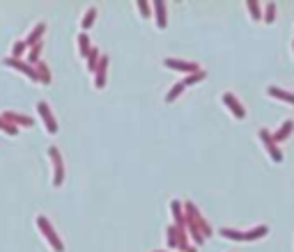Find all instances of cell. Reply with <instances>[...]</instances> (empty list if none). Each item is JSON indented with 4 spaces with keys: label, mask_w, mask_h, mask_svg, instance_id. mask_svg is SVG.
Returning a JSON list of instances; mask_svg holds the SVG:
<instances>
[{
    "label": "cell",
    "mask_w": 294,
    "mask_h": 252,
    "mask_svg": "<svg viewBox=\"0 0 294 252\" xmlns=\"http://www.w3.org/2000/svg\"><path fill=\"white\" fill-rule=\"evenodd\" d=\"M35 223H37V230L46 236V241H48V245H51L53 250H55V252H65V245H62L60 236L55 234V230L51 227V223H48V218H46V215H37V220H35Z\"/></svg>",
    "instance_id": "cell-1"
},
{
    "label": "cell",
    "mask_w": 294,
    "mask_h": 252,
    "mask_svg": "<svg viewBox=\"0 0 294 252\" xmlns=\"http://www.w3.org/2000/svg\"><path fill=\"white\" fill-rule=\"evenodd\" d=\"M46 151H48V158H51V163H53V186H55V188H60L62 181H65L62 156H60V151H58V147H48Z\"/></svg>",
    "instance_id": "cell-2"
},
{
    "label": "cell",
    "mask_w": 294,
    "mask_h": 252,
    "mask_svg": "<svg viewBox=\"0 0 294 252\" xmlns=\"http://www.w3.org/2000/svg\"><path fill=\"white\" fill-rule=\"evenodd\" d=\"M37 112L42 115V122H44L46 131H48V133H58V122H55V115L51 112V108H48L46 101H39V104H37Z\"/></svg>",
    "instance_id": "cell-3"
},
{
    "label": "cell",
    "mask_w": 294,
    "mask_h": 252,
    "mask_svg": "<svg viewBox=\"0 0 294 252\" xmlns=\"http://www.w3.org/2000/svg\"><path fill=\"white\" fill-rule=\"evenodd\" d=\"M5 64L7 67H12V69H16V71H21V74H25L30 81H35V83H42V78H39V74H37V69L35 67H30V64H25V62H21V60H14V58H7L5 60Z\"/></svg>",
    "instance_id": "cell-4"
},
{
    "label": "cell",
    "mask_w": 294,
    "mask_h": 252,
    "mask_svg": "<svg viewBox=\"0 0 294 252\" xmlns=\"http://www.w3.org/2000/svg\"><path fill=\"white\" fill-rule=\"evenodd\" d=\"M0 117L2 119H7L9 124H19V126H32L35 122H32V117H25V115H21V112H12V110H5V112H0Z\"/></svg>",
    "instance_id": "cell-5"
},
{
    "label": "cell",
    "mask_w": 294,
    "mask_h": 252,
    "mask_svg": "<svg viewBox=\"0 0 294 252\" xmlns=\"http://www.w3.org/2000/svg\"><path fill=\"white\" fill-rule=\"evenodd\" d=\"M163 64H166L168 69H175V71H193V74L198 71V64H193V62H181V60H175V58H166Z\"/></svg>",
    "instance_id": "cell-6"
},
{
    "label": "cell",
    "mask_w": 294,
    "mask_h": 252,
    "mask_svg": "<svg viewBox=\"0 0 294 252\" xmlns=\"http://www.w3.org/2000/svg\"><path fill=\"white\" fill-rule=\"evenodd\" d=\"M106 69H108V58L106 55H101V62H99V67H97V71H94V87L97 89H104V85H106Z\"/></svg>",
    "instance_id": "cell-7"
},
{
    "label": "cell",
    "mask_w": 294,
    "mask_h": 252,
    "mask_svg": "<svg viewBox=\"0 0 294 252\" xmlns=\"http://www.w3.org/2000/svg\"><path fill=\"white\" fill-rule=\"evenodd\" d=\"M44 30H46V23H44V21H39L37 25H35V28L30 30V35H28L25 39H23V42H25L28 46H32V48H35V46L39 44V37L44 35Z\"/></svg>",
    "instance_id": "cell-8"
},
{
    "label": "cell",
    "mask_w": 294,
    "mask_h": 252,
    "mask_svg": "<svg viewBox=\"0 0 294 252\" xmlns=\"http://www.w3.org/2000/svg\"><path fill=\"white\" fill-rule=\"evenodd\" d=\"M223 104H226L227 108H230V110L234 112V117H237V119H244V108H242V104H237L234 94L226 92V94H223Z\"/></svg>",
    "instance_id": "cell-9"
},
{
    "label": "cell",
    "mask_w": 294,
    "mask_h": 252,
    "mask_svg": "<svg viewBox=\"0 0 294 252\" xmlns=\"http://www.w3.org/2000/svg\"><path fill=\"white\" fill-rule=\"evenodd\" d=\"M154 9H157V28L163 30L168 25V14H166V2H161V0H154L152 2Z\"/></svg>",
    "instance_id": "cell-10"
},
{
    "label": "cell",
    "mask_w": 294,
    "mask_h": 252,
    "mask_svg": "<svg viewBox=\"0 0 294 252\" xmlns=\"http://www.w3.org/2000/svg\"><path fill=\"white\" fill-rule=\"evenodd\" d=\"M78 53H81L83 58H88V55L92 53V42H90V37H88L85 32L78 35Z\"/></svg>",
    "instance_id": "cell-11"
},
{
    "label": "cell",
    "mask_w": 294,
    "mask_h": 252,
    "mask_svg": "<svg viewBox=\"0 0 294 252\" xmlns=\"http://www.w3.org/2000/svg\"><path fill=\"white\" fill-rule=\"evenodd\" d=\"M94 19H97V9L90 7L88 12L83 14V21H81V28H83V32H88V30L92 28V23H94Z\"/></svg>",
    "instance_id": "cell-12"
},
{
    "label": "cell",
    "mask_w": 294,
    "mask_h": 252,
    "mask_svg": "<svg viewBox=\"0 0 294 252\" xmlns=\"http://www.w3.org/2000/svg\"><path fill=\"white\" fill-rule=\"evenodd\" d=\"M99 62H101V53L97 51V48H92V53L88 55V71H97V67H99Z\"/></svg>",
    "instance_id": "cell-13"
},
{
    "label": "cell",
    "mask_w": 294,
    "mask_h": 252,
    "mask_svg": "<svg viewBox=\"0 0 294 252\" xmlns=\"http://www.w3.org/2000/svg\"><path fill=\"white\" fill-rule=\"evenodd\" d=\"M184 87H186L184 83H177V85H175V87H173V89H170V92H168V94H166V104H173L175 99H177V97H180V94H181V92H184Z\"/></svg>",
    "instance_id": "cell-14"
},
{
    "label": "cell",
    "mask_w": 294,
    "mask_h": 252,
    "mask_svg": "<svg viewBox=\"0 0 294 252\" xmlns=\"http://www.w3.org/2000/svg\"><path fill=\"white\" fill-rule=\"evenodd\" d=\"M170 209H173V215H175V220H177L175 227H180V230H181V225H184V220H181V204L177 200H173V202H170Z\"/></svg>",
    "instance_id": "cell-15"
},
{
    "label": "cell",
    "mask_w": 294,
    "mask_h": 252,
    "mask_svg": "<svg viewBox=\"0 0 294 252\" xmlns=\"http://www.w3.org/2000/svg\"><path fill=\"white\" fill-rule=\"evenodd\" d=\"M35 69H37V74H39V78H42V83H44V85H48V83H51V71L46 69V64H42V62H39V64H35Z\"/></svg>",
    "instance_id": "cell-16"
},
{
    "label": "cell",
    "mask_w": 294,
    "mask_h": 252,
    "mask_svg": "<svg viewBox=\"0 0 294 252\" xmlns=\"http://www.w3.org/2000/svg\"><path fill=\"white\" fill-rule=\"evenodd\" d=\"M0 131H5L7 135H16V133H19V128H16L14 124H9L7 119H2V117H0Z\"/></svg>",
    "instance_id": "cell-17"
},
{
    "label": "cell",
    "mask_w": 294,
    "mask_h": 252,
    "mask_svg": "<svg viewBox=\"0 0 294 252\" xmlns=\"http://www.w3.org/2000/svg\"><path fill=\"white\" fill-rule=\"evenodd\" d=\"M39 53H42V44L35 46L30 51V55H28V62H30V64H39Z\"/></svg>",
    "instance_id": "cell-18"
},
{
    "label": "cell",
    "mask_w": 294,
    "mask_h": 252,
    "mask_svg": "<svg viewBox=\"0 0 294 252\" xmlns=\"http://www.w3.org/2000/svg\"><path fill=\"white\" fill-rule=\"evenodd\" d=\"M25 46H28V44H25V42H16V44L14 46H12V55H9V58H19V55H21V53L23 51H25Z\"/></svg>",
    "instance_id": "cell-19"
},
{
    "label": "cell",
    "mask_w": 294,
    "mask_h": 252,
    "mask_svg": "<svg viewBox=\"0 0 294 252\" xmlns=\"http://www.w3.org/2000/svg\"><path fill=\"white\" fill-rule=\"evenodd\" d=\"M271 94H276L278 99H285V101H290V104H294V94H290V92H280V89H276V87H271L269 89Z\"/></svg>",
    "instance_id": "cell-20"
},
{
    "label": "cell",
    "mask_w": 294,
    "mask_h": 252,
    "mask_svg": "<svg viewBox=\"0 0 294 252\" xmlns=\"http://www.w3.org/2000/svg\"><path fill=\"white\" fill-rule=\"evenodd\" d=\"M136 5H138V12H140V16H143V19H147V16H150V5H152V2H145V0H138Z\"/></svg>",
    "instance_id": "cell-21"
},
{
    "label": "cell",
    "mask_w": 294,
    "mask_h": 252,
    "mask_svg": "<svg viewBox=\"0 0 294 252\" xmlns=\"http://www.w3.org/2000/svg\"><path fill=\"white\" fill-rule=\"evenodd\" d=\"M204 78V71H196V74H191L186 81H184V85H193V83H200Z\"/></svg>",
    "instance_id": "cell-22"
},
{
    "label": "cell",
    "mask_w": 294,
    "mask_h": 252,
    "mask_svg": "<svg viewBox=\"0 0 294 252\" xmlns=\"http://www.w3.org/2000/svg\"><path fill=\"white\" fill-rule=\"evenodd\" d=\"M221 234L227 238H234V241H244V238H246V234H239V231H232V230H223Z\"/></svg>",
    "instance_id": "cell-23"
},
{
    "label": "cell",
    "mask_w": 294,
    "mask_h": 252,
    "mask_svg": "<svg viewBox=\"0 0 294 252\" xmlns=\"http://www.w3.org/2000/svg\"><path fill=\"white\" fill-rule=\"evenodd\" d=\"M249 7H250V12H253V16H260V12H257V2H249Z\"/></svg>",
    "instance_id": "cell-24"
},
{
    "label": "cell",
    "mask_w": 294,
    "mask_h": 252,
    "mask_svg": "<svg viewBox=\"0 0 294 252\" xmlns=\"http://www.w3.org/2000/svg\"><path fill=\"white\" fill-rule=\"evenodd\" d=\"M189 252H193V250H189Z\"/></svg>",
    "instance_id": "cell-25"
}]
</instances>
